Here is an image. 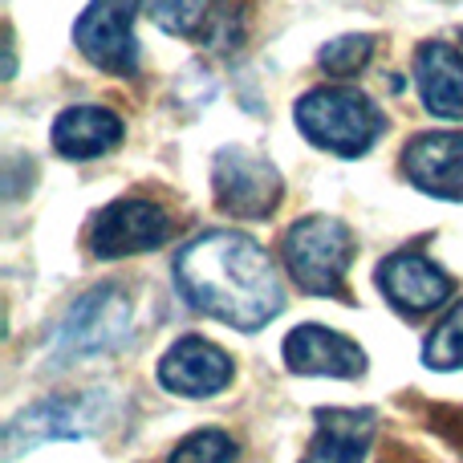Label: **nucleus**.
Segmentation results:
<instances>
[{
    "label": "nucleus",
    "mask_w": 463,
    "mask_h": 463,
    "mask_svg": "<svg viewBox=\"0 0 463 463\" xmlns=\"http://www.w3.org/2000/svg\"><path fill=\"white\" fill-rule=\"evenodd\" d=\"M179 293L232 329H260L285 309L269 252L240 232H208L175 256Z\"/></svg>",
    "instance_id": "1"
},
{
    "label": "nucleus",
    "mask_w": 463,
    "mask_h": 463,
    "mask_svg": "<svg viewBox=\"0 0 463 463\" xmlns=\"http://www.w3.org/2000/svg\"><path fill=\"white\" fill-rule=\"evenodd\" d=\"M293 118L301 135L321 151H334L342 159H358L378 143L386 118L362 90L354 86H317L293 106Z\"/></svg>",
    "instance_id": "2"
},
{
    "label": "nucleus",
    "mask_w": 463,
    "mask_h": 463,
    "mask_svg": "<svg viewBox=\"0 0 463 463\" xmlns=\"http://www.w3.org/2000/svg\"><path fill=\"white\" fill-rule=\"evenodd\" d=\"M354 260V236L334 216H305L285 232V264L313 297H334Z\"/></svg>",
    "instance_id": "3"
},
{
    "label": "nucleus",
    "mask_w": 463,
    "mask_h": 463,
    "mask_svg": "<svg viewBox=\"0 0 463 463\" xmlns=\"http://www.w3.org/2000/svg\"><path fill=\"white\" fill-rule=\"evenodd\" d=\"M135 309H130L127 288L98 285L73 301L57 329V354L61 358H94V354H114L130 342Z\"/></svg>",
    "instance_id": "4"
},
{
    "label": "nucleus",
    "mask_w": 463,
    "mask_h": 463,
    "mask_svg": "<svg viewBox=\"0 0 463 463\" xmlns=\"http://www.w3.org/2000/svg\"><path fill=\"white\" fill-rule=\"evenodd\" d=\"M135 13H138V0H90L86 13L73 24V45L98 70L130 78L138 70Z\"/></svg>",
    "instance_id": "5"
},
{
    "label": "nucleus",
    "mask_w": 463,
    "mask_h": 463,
    "mask_svg": "<svg viewBox=\"0 0 463 463\" xmlns=\"http://www.w3.org/2000/svg\"><path fill=\"white\" fill-rule=\"evenodd\" d=\"M212 187H216V203L228 216L240 220H260L272 216L280 203V175L269 159H260L248 146H224L212 163Z\"/></svg>",
    "instance_id": "6"
},
{
    "label": "nucleus",
    "mask_w": 463,
    "mask_h": 463,
    "mask_svg": "<svg viewBox=\"0 0 463 463\" xmlns=\"http://www.w3.org/2000/svg\"><path fill=\"white\" fill-rule=\"evenodd\" d=\"M163 240H171V216L151 200H118L90 224V252L102 260L151 252Z\"/></svg>",
    "instance_id": "7"
},
{
    "label": "nucleus",
    "mask_w": 463,
    "mask_h": 463,
    "mask_svg": "<svg viewBox=\"0 0 463 463\" xmlns=\"http://www.w3.org/2000/svg\"><path fill=\"white\" fill-rule=\"evenodd\" d=\"M90 402H98V399H45L37 407L21 411L5 427V459H16L21 451L37 448V443L81 439L86 431H94L98 407H90Z\"/></svg>",
    "instance_id": "8"
},
{
    "label": "nucleus",
    "mask_w": 463,
    "mask_h": 463,
    "mask_svg": "<svg viewBox=\"0 0 463 463\" xmlns=\"http://www.w3.org/2000/svg\"><path fill=\"white\" fill-rule=\"evenodd\" d=\"M159 383L171 394L208 399V394H220L232 383V358L220 345L203 342V337H179L159 362Z\"/></svg>",
    "instance_id": "9"
},
{
    "label": "nucleus",
    "mask_w": 463,
    "mask_h": 463,
    "mask_svg": "<svg viewBox=\"0 0 463 463\" xmlns=\"http://www.w3.org/2000/svg\"><path fill=\"white\" fill-rule=\"evenodd\" d=\"M285 362L293 374H326V378H362L366 354L345 334L326 326H297L285 337Z\"/></svg>",
    "instance_id": "10"
},
{
    "label": "nucleus",
    "mask_w": 463,
    "mask_h": 463,
    "mask_svg": "<svg viewBox=\"0 0 463 463\" xmlns=\"http://www.w3.org/2000/svg\"><path fill=\"white\" fill-rule=\"evenodd\" d=\"M402 171L427 195L463 200V135H415L402 151Z\"/></svg>",
    "instance_id": "11"
},
{
    "label": "nucleus",
    "mask_w": 463,
    "mask_h": 463,
    "mask_svg": "<svg viewBox=\"0 0 463 463\" xmlns=\"http://www.w3.org/2000/svg\"><path fill=\"white\" fill-rule=\"evenodd\" d=\"M378 288L391 297L399 309L407 313H427L439 309L451 297V277L423 252H394L391 260L378 264Z\"/></svg>",
    "instance_id": "12"
},
{
    "label": "nucleus",
    "mask_w": 463,
    "mask_h": 463,
    "mask_svg": "<svg viewBox=\"0 0 463 463\" xmlns=\"http://www.w3.org/2000/svg\"><path fill=\"white\" fill-rule=\"evenodd\" d=\"M122 143V122L106 106H70L53 122V146L65 159H98Z\"/></svg>",
    "instance_id": "13"
},
{
    "label": "nucleus",
    "mask_w": 463,
    "mask_h": 463,
    "mask_svg": "<svg viewBox=\"0 0 463 463\" xmlns=\"http://www.w3.org/2000/svg\"><path fill=\"white\" fill-rule=\"evenodd\" d=\"M415 78H419V98L435 118H463V57L451 45H431L419 49L415 57Z\"/></svg>",
    "instance_id": "14"
},
{
    "label": "nucleus",
    "mask_w": 463,
    "mask_h": 463,
    "mask_svg": "<svg viewBox=\"0 0 463 463\" xmlns=\"http://www.w3.org/2000/svg\"><path fill=\"white\" fill-rule=\"evenodd\" d=\"M374 439L370 411H317V435L301 463H362Z\"/></svg>",
    "instance_id": "15"
},
{
    "label": "nucleus",
    "mask_w": 463,
    "mask_h": 463,
    "mask_svg": "<svg viewBox=\"0 0 463 463\" xmlns=\"http://www.w3.org/2000/svg\"><path fill=\"white\" fill-rule=\"evenodd\" d=\"M423 362L431 370H463V301L431 329L423 345Z\"/></svg>",
    "instance_id": "16"
},
{
    "label": "nucleus",
    "mask_w": 463,
    "mask_h": 463,
    "mask_svg": "<svg viewBox=\"0 0 463 463\" xmlns=\"http://www.w3.org/2000/svg\"><path fill=\"white\" fill-rule=\"evenodd\" d=\"M200 37L208 49H236L244 41V0H216V5L203 13Z\"/></svg>",
    "instance_id": "17"
},
{
    "label": "nucleus",
    "mask_w": 463,
    "mask_h": 463,
    "mask_svg": "<svg viewBox=\"0 0 463 463\" xmlns=\"http://www.w3.org/2000/svg\"><path fill=\"white\" fill-rule=\"evenodd\" d=\"M370 57H374V37H366V33H350V37L329 41V45L317 53V65L326 73H334V78H350V73H358Z\"/></svg>",
    "instance_id": "18"
},
{
    "label": "nucleus",
    "mask_w": 463,
    "mask_h": 463,
    "mask_svg": "<svg viewBox=\"0 0 463 463\" xmlns=\"http://www.w3.org/2000/svg\"><path fill=\"white\" fill-rule=\"evenodd\" d=\"M236 459V439L228 431H195L171 451L167 463H232Z\"/></svg>",
    "instance_id": "19"
},
{
    "label": "nucleus",
    "mask_w": 463,
    "mask_h": 463,
    "mask_svg": "<svg viewBox=\"0 0 463 463\" xmlns=\"http://www.w3.org/2000/svg\"><path fill=\"white\" fill-rule=\"evenodd\" d=\"M151 16L167 33H195L203 24V0H151Z\"/></svg>",
    "instance_id": "20"
},
{
    "label": "nucleus",
    "mask_w": 463,
    "mask_h": 463,
    "mask_svg": "<svg viewBox=\"0 0 463 463\" xmlns=\"http://www.w3.org/2000/svg\"><path fill=\"white\" fill-rule=\"evenodd\" d=\"M459 37H463V33H459Z\"/></svg>",
    "instance_id": "21"
}]
</instances>
